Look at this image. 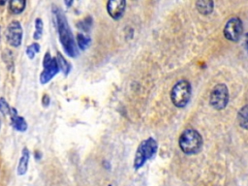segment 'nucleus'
<instances>
[{
  "instance_id": "nucleus-26",
  "label": "nucleus",
  "mask_w": 248,
  "mask_h": 186,
  "mask_svg": "<svg viewBox=\"0 0 248 186\" xmlns=\"http://www.w3.org/2000/svg\"><path fill=\"white\" fill-rule=\"evenodd\" d=\"M0 128H1V122H0Z\"/></svg>"
},
{
  "instance_id": "nucleus-14",
  "label": "nucleus",
  "mask_w": 248,
  "mask_h": 186,
  "mask_svg": "<svg viewBox=\"0 0 248 186\" xmlns=\"http://www.w3.org/2000/svg\"><path fill=\"white\" fill-rule=\"evenodd\" d=\"M56 61H57V64L59 66V69L63 72L64 76H68V74L70 73L71 71V64L65 59V57L60 53V52H57V55H56Z\"/></svg>"
},
{
  "instance_id": "nucleus-9",
  "label": "nucleus",
  "mask_w": 248,
  "mask_h": 186,
  "mask_svg": "<svg viewBox=\"0 0 248 186\" xmlns=\"http://www.w3.org/2000/svg\"><path fill=\"white\" fill-rule=\"evenodd\" d=\"M126 2L123 0H110L107 3V10L108 15L114 18L118 19L122 16L125 10Z\"/></svg>"
},
{
  "instance_id": "nucleus-5",
  "label": "nucleus",
  "mask_w": 248,
  "mask_h": 186,
  "mask_svg": "<svg viewBox=\"0 0 248 186\" xmlns=\"http://www.w3.org/2000/svg\"><path fill=\"white\" fill-rule=\"evenodd\" d=\"M43 67H44V70L40 75V82L42 84H46L48 81H50L51 78H54V76L57 75V73L59 72L60 69L57 64L56 58L51 57V55L48 51L46 52V54L44 56Z\"/></svg>"
},
{
  "instance_id": "nucleus-3",
  "label": "nucleus",
  "mask_w": 248,
  "mask_h": 186,
  "mask_svg": "<svg viewBox=\"0 0 248 186\" xmlns=\"http://www.w3.org/2000/svg\"><path fill=\"white\" fill-rule=\"evenodd\" d=\"M191 96V85L187 80H179L174 84L170 92V99L177 108L185 107Z\"/></svg>"
},
{
  "instance_id": "nucleus-1",
  "label": "nucleus",
  "mask_w": 248,
  "mask_h": 186,
  "mask_svg": "<svg viewBox=\"0 0 248 186\" xmlns=\"http://www.w3.org/2000/svg\"><path fill=\"white\" fill-rule=\"evenodd\" d=\"M52 14L55 22L54 24L58 32L59 41L65 53L70 57H77L78 55V45L76 44L65 14L57 6L52 7Z\"/></svg>"
},
{
  "instance_id": "nucleus-4",
  "label": "nucleus",
  "mask_w": 248,
  "mask_h": 186,
  "mask_svg": "<svg viewBox=\"0 0 248 186\" xmlns=\"http://www.w3.org/2000/svg\"><path fill=\"white\" fill-rule=\"evenodd\" d=\"M157 150V142L154 139L149 138L143 140L138 147L135 161H134V168L140 169L149 158L153 156V154Z\"/></svg>"
},
{
  "instance_id": "nucleus-23",
  "label": "nucleus",
  "mask_w": 248,
  "mask_h": 186,
  "mask_svg": "<svg viewBox=\"0 0 248 186\" xmlns=\"http://www.w3.org/2000/svg\"><path fill=\"white\" fill-rule=\"evenodd\" d=\"M245 47L248 50V33H246L245 35Z\"/></svg>"
},
{
  "instance_id": "nucleus-21",
  "label": "nucleus",
  "mask_w": 248,
  "mask_h": 186,
  "mask_svg": "<svg viewBox=\"0 0 248 186\" xmlns=\"http://www.w3.org/2000/svg\"><path fill=\"white\" fill-rule=\"evenodd\" d=\"M11 109H12V108L10 107L8 102L5 100V98L1 97L0 98V112L3 115H7V114H10Z\"/></svg>"
},
{
  "instance_id": "nucleus-25",
  "label": "nucleus",
  "mask_w": 248,
  "mask_h": 186,
  "mask_svg": "<svg viewBox=\"0 0 248 186\" xmlns=\"http://www.w3.org/2000/svg\"><path fill=\"white\" fill-rule=\"evenodd\" d=\"M0 30H1V28H0ZM0 40H1V33H0Z\"/></svg>"
},
{
  "instance_id": "nucleus-16",
  "label": "nucleus",
  "mask_w": 248,
  "mask_h": 186,
  "mask_svg": "<svg viewBox=\"0 0 248 186\" xmlns=\"http://www.w3.org/2000/svg\"><path fill=\"white\" fill-rule=\"evenodd\" d=\"M2 58L7 66V69L9 71H13L14 70V55H13V52L6 48L3 50V53H2Z\"/></svg>"
},
{
  "instance_id": "nucleus-10",
  "label": "nucleus",
  "mask_w": 248,
  "mask_h": 186,
  "mask_svg": "<svg viewBox=\"0 0 248 186\" xmlns=\"http://www.w3.org/2000/svg\"><path fill=\"white\" fill-rule=\"evenodd\" d=\"M10 115H11L12 125H13V127L16 131H18V132H25L27 130V123H26L25 119L22 116H19L17 114V111H16V108H12Z\"/></svg>"
},
{
  "instance_id": "nucleus-24",
  "label": "nucleus",
  "mask_w": 248,
  "mask_h": 186,
  "mask_svg": "<svg viewBox=\"0 0 248 186\" xmlns=\"http://www.w3.org/2000/svg\"><path fill=\"white\" fill-rule=\"evenodd\" d=\"M64 3H65V4H66V5H67V6H69V7H70V6H71V5H72V3H73V1H70V2H68V1H65V2H64Z\"/></svg>"
},
{
  "instance_id": "nucleus-2",
  "label": "nucleus",
  "mask_w": 248,
  "mask_h": 186,
  "mask_svg": "<svg viewBox=\"0 0 248 186\" xmlns=\"http://www.w3.org/2000/svg\"><path fill=\"white\" fill-rule=\"evenodd\" d=\"M202 139L200 133L194 129H186L180 136L179 146L186 154H195L202 148Z\"/></svg>"
},
{
  "instance_id": "nucleus-17",
  "label": "nucleus",
  "mask_w": 248,
  "mask_h": 186,
  "mask_svg": "<svg viewBox=\"0 0 248 186\" xmlns=\"http://www.w3.org/2000/svg\"><path fill=\"white\" fill-rule=\"evenodd\" d=\"M43 30H44V23L42 18L37 17L35 19V31L33 34L34 40H40L43 36Z\"/></svg>"
},
{
  "instance_id": "nucleus-18",
  "label": "nucleus",
  "mask_w": 248,
  "mask_h": 186,
  "mask_svg": "<svg viewBox=\"0 0 248 186\" xmlns=\"http://www.w3.org/2000/svg\"><path fill=\"white\" fill-rule=\"evenodd\" d=\"M77 42H78V46L80 49H85L90 44V38L85 36L82 33H78L77 35Z\"/></svg>"
},
{
  "instance_id": "nucleus-6",
  "label": "nucleus",
  "mask_w": 248,
  "mask_h": 186,
  "mask_svg": "<svg viewBox=\"0 0 248 186\" xmlns=\"http://www.w3.org/2000/svg\"><path fill=\"white\" fill-rule=\"evenodd\" d=\"M210 105L215 109H223L229 102V91L224 83L217 84L211 91L209 97Z\"/></svg>"
},
{
  "instance_id": "nucleus-8",
  "label": "nucleus",
  "mask_w": 248,
  "mask_h": 186,
  "mask_svg": "<svg viewBox=\"0 0 248 186\" xmlns=\"http://www.w3.org/2000/svg\"><path fill=\"white\" fill-rule=\"evenodd\" d=\"M22 35L23 31L19 21L14 20L8 25L6 30V40L10 46L14 47L19 46L21 44Z\"/></svg>"
},
{
  "instance_id": "nucleus-22",
  "label": "nucleus",
  "mask_w": 248,
  "mask_h": 186,
  "mask_svg": "<svg viewBox=\"0 0 248 186\" xmlns=\"http://www.w3.org/2000/svg\"><path fill=\"white\" fill-rule=\"evenodd\" d=\"M49 103H50V98L47 94H44L43 98H42V105L44 108H46L49 106Z\"/></svg>"
},
{
  "instance_id": "nucleus-13",
  "label": "nucleus",
  "mask_w": 248,
  "mask_h": 186,
  "mask_svg": "<svg viewBox=\"0 0 248 186\" xmlns=\"http://www.w3.org/2000/svg\"><path fill=\"white\" fill-rule=\"evenodd\" d=\"M26 2L24 0H11L9 2V10L14 15H18L25 9Z\"/></svg>"
},
{
  "instance_id": "nucleus-11",
  "label": "nucleus",
  "mask_w": 248,
  "mask_h": 186,
  "mask_svg": "<svg viewBox=\"0 0 248 186\" xmlns=\"http://www.w3.org/2000/svg\"><path fill=\"white\" fill-rule=\"evenodd\" d=\"M29 158H30V152L27 147H24L22 149L21 157L18 161V165H17V169H16V172L18 175H24L26 173L27 169H28Z\"/></svg>"
},
{
  "instance_id": "nucleus-19",
  "label": "nucleus",
  "mask_w": 248,
  "mask_h": 186,
  "mask_svg": "<svg viewBox=\"0 0 248 186\" xmlns=\"http://www.w3.org/2000/svg\"><path fill=\"white\" fill-rule=\"evenodd\" d=\"M40 51V45L37 43H33L26 47V54L29 59H33L35 54Z\"/></svg>"
},
{
  "instance_id": "nucleus-7",
  "label": "nucleus",
  "mask_w": 248,
  "mask_h": 186,
  "mask_svg": "<svg viewBox=\"0 0 248 186\" xmlns=\"http://www.w3.org/2000/svg\"><path fill=\"white\" fill-rule=\"evenodd\" d=\"M243 32V25L241 20L238 17H232L229 19L224 27L225 37L232 42L239 40Z\"/></svg>"
},
{
  "instance_id": "nucleus-20",
  "label": "nucleus",
  "mask_w": 248,
  "mask_h": 186,
  "mask_svg": "<svg viewBox=\"0 0 248 186\" xmlns=\"http://www.w3.org/2000/svg\"><path fill=\"white\" fill-rule=\"evenodd\" d=\"M91 23H92V19L90 16H88V17L82 19L81 21H78L77 23V27H78L82 31H87V30H89Z\"/></svg>"
},
{
  "instance_id": "nucleus-12",
  "label": "nucleus",
  "mask_w": 248,
  "mask_h": 186,
  "mask_svg": "<svg viewBox=\"0 0 248 186\" xmlns=\"http://www.w3.org/2000/svg\"><path fill=\"white\" fill-rule=\"evenodd\" d=\"M237 122L241 128L248 130V105L239 109L237 113Z\"/></svg>"
},
{
  "instance_id": "nucleus-15",
  "label": "nucleus",
  "mask_w": 248,
  "mask_h": 186,
  "mask_svg": "<svg viewBox=\"0 0 248 186\" xmlns=\"http://www.w3.org/2000/svg\"><path fill=\"white\" fill-rule=\"evenodd\" d=\"M198 11L202 15H208L213 11V2L212 1H198L196 3Z\"/></svg>"
}]
</instances>
